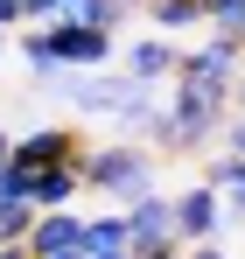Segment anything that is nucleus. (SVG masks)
Returning <instances> with one entry per match:
<instances>
[{"label":"nucleus","instance_id":"nucleus-1","mask_svg":"<svg viewBox=\"0 0 245 259\" xmlns=\"http://www.w3.org/2000/svg\"><path fill=\"white\" fill-rule=\"evenodd\" d=\"M84 189L112 196L126 210L133 196L154 189V147H140V140H98V147H84Z\"/></svg>","mask_w":245,"mask_h":259},{"label":"nucleus","instance_id":"nucleus-2","mask_svg":"<svg viewBox=\"0 0 245 259\" xmlns=\"http://www.w3.org/2000/svg\"><path fill=\"white\" fill-rule=\"evenodd\" d=\"M63 98H70L77 112H105V119H119L126 133H140L147 119H154V84H140V77L70 70V77H63Z\"/></svg>","mask_w":245,"mask_h":259},{"label":"nucleus","instance_id":"nucleus-3","mask_svg":"<svg viewBox=\"0 0 245 259\" xmlns=\"http://www.w3.org/2000/svg\"><path fill=\"white\" fill-rule=\"evenodd\" d=\"M238 70H245V49L224 42V35H210V42L182 49V63H175V77H168V84H189V91H203V98H217V105H231Z\"/></svg>","mask_w":245,"mask_h":259},{"label":"nucleus","instance_id":"nucleus-4","mask_svg":"<svg viewBox=\"0 0 245 259\" xmlns=\"http://www.w3.org/2000/svg\"><path fill=\"white\" fill-rule=\"evenodd\" d=\"M35 28L49 35V49H56L70 70H105V63L119 56V35L98 28V21H35Z\"/></svg>","mask_w":245,"mask_h":259},{"label":"nucleus","instance_id":"nucleus-5","mask_svg":"<svg viewBox=\"0 0 245 259\" xmlns=\"http://www.w3.org/2000/svg\"><path fill=\"white\" fill-rule=\"evenodd\" d=\"M175 231L182 245H203L224 231V189L217 182H196V189H175Z\"/></svg>","mask_w":245,"mask_h":259},{"label":"nucleus","instance_id":"nucleus-6","mask_svg":"<svg viewBox=\"0 0 245 259\" xmlns=\"http://www.w3.org/2000/svg\"><path fill=\"white\" fill-rule=\"evenodd\" d=\"M35 259H56V252H77L84 245V217L77 203H56V210H35V224H28V238H21Z\"/></svg>","mask_w":245,"mask_h":259},{"label":"nucleus","instance_id":"nucleus-7","mask_svg":"<svg viewBox=\"0 0 245 259\" xmlns=\"http://www.w3.org/2000/svg\"><path fill=\"white\" fill-rule=\"evenodd\" d=\"M126 224H133V245H182V231H175V196H168V189L133 196V203H126Z\"/></svg>","mask_w":245,"mask_h":259},{"label":"nucleus","instance_id":"nucleus-8","mask_svg":"<svg viewBox=\"0 0 245 259\" xmlns=\"http://www.w3.org/2000/svg\"><path fill=\"white\" fill-rule=\"evenodd\" d=\"M14 161H28V168H49V161H84V133L77 126H35L14 140Z\"/></svg>","mask_w":245,"mask_h":259},{"label":"nucleus","instance_id":"nucleus-9","mask_svg":"<svg viewBox=\"0 0 245 259\" xmlns=\"http://www.w3.org/2000/svg\"><path fill=\"white\" fill-rule=\"evenodd\" d=\"M175 63H182V49L168 42V35H140V42L126 49V77H140V84H168Z\"/></svg>","mask_w":245,"mask_h":259},{"label":"nucleus","instance_id":"nucleus-10","mask_svg":"<svg viewBox=\"0 0 245 259\" xmlns=\"http://www.w3.org/2000/svg\"><path fill=\"white\" fill-rule=\"evenodd\" d=\"M77 196H84V161H49V168H35V203L42 210L77 203Z\"/></svg>","mask_w":245,"mask_h":259},{"label":"nucleus","instance_id":"nucleus-11","mask_svg":"<svg viewBox=\"0 0 245 259\" xmlns=\"http://www.w3.org/2000/svg\"><path fill=\"white\" fill-rule=\"evenodd\" d=\"M126 245H133V224H126V210L84 217V252H126Z\"/></svg>","mask_w":245,"mask_h":259},{"label":"nucleus","instance_id":"nucleus-12","mask_svg":"<svg viewBox=\"0 0 245 259\" xmlns=\"http://www.w3.org/2000/svg\"><path fill=\"white\" fill-rule=\"evenodd\" d=\"M147 21H154V28H203L210 7L203 0H147Z\"/></svg>","mask_w":245,"mask_h":259},{"label":"nucleus","instance_id":"nucleus-13","mask_svg":"<svg viewBox=\"0 0 245 259\" xmlns=\"http://www.w3.org/2000/svg\"><path fill=\"white\" fill-rule=\"evenodd\" d=\"M35 196H14V189H0V238H28V224H35Z\"/></svg>","mask_w":245,"mask_h":259},{"label":"nucleus","instance_id":"nucleus-14","mask_svg":"<svg viewBox=\"0 0 245 259\" xmlns=\"http://www.w3.org/2000/svg\"><path fill=\"white\" fill-rule=\"evenodd\" d=\"M203 7H210V28L245 49V0H203Z\"/></svg>","mask_w":245,"mask_h":259},{"label":"nucleus","instance_id":"nucleus-15","mask_svg":"<svg viewBox=\"0 0 245 259\" xmlns=\"http://www.w3.org/2000/svg\"><path fill=\"white\" fill-rule=\"evenodd\" d=\"M231 175H238V154L224 147V154H217V161H210V168H203V182H217V189H231Z\"/></svg>","mask_w":245,"mask_h":259},{"label":"nucleus","instance_id":"nucleus-16","mask_svg":"<svg viewBox=\"0 0 245 259\" xmlns=\"http://www.w3.org/2000/svg\"><path fill=\"white\" fill-rule=\"evenodd\" d=\"M224 147L245 154V112H224Z\"/></svg>","mask_w":245,"mask_h":259},{"label":"nucleus","instance_id":"nucleus-17","mask_svg":"<svg viewBox=\"0 0 245 259\" xmlns=\"http://www.w3.org/2000/svg\"><path fill=\"white\" fill-rule=\"evenodd\" d=\"M224 210L245 217V154H238V175H231V189H224Z\"/></svg>","mask_w":245,"mask_h":259},{"label":"nucleus","instance_id":"nucleus-18","mask_svg":"<svg viewBox=\"0 0 245 259\" xmlns=\"http://www.w3.org/2000/svg\"><path fill=\"white\" fill-rule=\"evenodd\" d=\"M21 21H56V0H21Z\"/></svg>","mask_w":245,"mask_h":259},{"label":"nucleus","instance_id":"nucleus-19","mask_svg":"<svg viewBox=\"0 0 245 259\" xmlns=\"http://www.w3.org/2000/svg\"><path fill=\"white\" fill-rule=\"evenodd\" d=\"M140 259H189V245H140Z\"/></svg>","mask_w":245,"mask_h":259},{"label":"nucleus","instance_id":"nucleus-20","mask_svg":"<svg viewBox=\"0 0 245 259\" xmlns=\"http://www.w3.org/2000/svg\"><path fill=\"white\" fill-rule=\"evenodd\" d=\"M0 28H21V0H0Z\"/></svg>","mask_w":245,"mask_h":259},{"label":"nucleus","instance_id":"nucleus-21","mask_svg":"<svg viewBox=\"0 0 245 259\" xmlns=\"http://www.w3.org/2000/svg\"><path fill=\"white\" fill-rule=\"evenodd\" d=\"M0 259H35V252H28L21 238H0Z\"/></svg>","mask_w":245,"mask_h":259},{"label":"nucleus","instance_id":"nucleus-22","mask_svg":"<svg viewBox=\"0 0 245 259\" xmlns=\"http://www.w3.org/2000/svg\"><path fill=\"white\" fill-rule=\"evenodd\" d=\"M189 259H231V252H217V238H203V245H189Z\"/></svg>","mask_w":245,"mask_h":259},{"label":"nucleus","instance_id":"nucleus-23","mask_svg":"<svg viewBox=\"0 0 245 259\" xmlns=\"http://www.w3.org/2000/svg\"><path fill=\"white\" fill-rule=\"evenodd\" d=\"M7 161H14V133L0 126V175H7Z\"/></svg>","mask_w":245,"mask_h":259},{"label":"nucleus","instance_id":"nucleus-24","mask_svg":"<svg viewBox=\"0 0 245 259\" xmlns=\"http://www.w3.org/2000/svg\"><path fill=\"white\" fill-rule=\"evenodd\" d=\"M91 259H140V245H126V252H91Z\"/></svg>","mask_w":245,"mask_h":259},{"label":"nucleus","instance_id":"nucleus-25","mask_svg":"<svg viewBox=\"0 0 245 259\" xmlns=\"http://www.w3.org/2000/svg\"><path fill=\"white\" fill-rule=\"evenodd\" d=\"M56 259H91V252H84V245H77V252H56Z\"/></svg>","mask_w":245,"mask_h":259},{"label":"nucleus","instance_id":"nucleus-26","mask_svg":"<svg viewBox=\"0 0 245 259\" xmlns=\"http://www.w3.org/2000/svg\"><path fill=\"white\" fill-rule=\"evenodd\" d=\"M0 63H7V28H0Z\"/></svg>","mask_w":245,"mask_h":259}]
</instances>
